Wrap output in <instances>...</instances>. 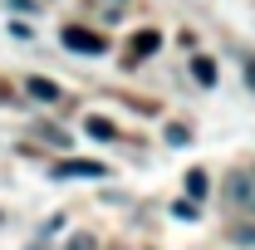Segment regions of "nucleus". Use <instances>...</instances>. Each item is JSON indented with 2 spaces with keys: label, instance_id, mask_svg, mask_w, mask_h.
Returning <instances> with one entry per match:
<instances>
[{
  "label": "nucleus",
  "instance_id": "nucleus-1",
  "mask_svg": "<svg viewBox=\"0 0 255 250\" xmlns=\"http://www.w3.org/2000/svg\"><path fill=\"white\" fill-rule=\"evenodd\" d=\"M64 44H69L74 54H98V49H103V39H98L94 30H84V25H69V30H64Z\"/></svg>",
  "mask_w": 255,
  "mask_h": 250
},
{
  "label": "nucleus",
  "instance_id": "nucleus-2",
  "mask_svg": "<svg viewBox=\"0 0 255 250\" xmlns=\"http://www.w3.org/2000/svg\"><path fill=\"white\" fill-rule=\"evenodd\" d=\"M226 191H231V201H236V206H246V211H255V196H251V182H246L241 172H236V177L226 182Z\"/></svg>",
  "mask_w": 255,
  "mask_h": 250
},
{
  "label": "nucleus",
  "instance_id": "nucleus-3",
  "mask_svg": "<svg viewBox=\"0 0 255 250\" xmlns=\"http://www.w3.org/2000/svg\"><path fill=\"white\" fill-rule=\"evenodd\" d=\"M103 172H108L103 162H64L59 167V177H103Z\"/></svg>",
  "mask_w": 255,
  "mask_h": 250
},
{
  "label": "nucleus",
  "instance_id": "nucleus-4",
  "mask_svg": "<svg viewBox=\"0 0 255 250\" xmlns=\"http://www.w3.org/2000/svg\"><path fill=\"white\" fill-rule=\"evenodd\" d=\"M25 89H30V98H39V103H54V98H59V89H54L49 79H30Z\"/></svg>",
  "mask_w": 255,
  "mask_h": 250
},
{
  "label": "nucleus",
  "instance_id": "nucleus-5",
  "mask_svg": "<svg viewBox=\"0 0 255 250\" xmlns=\"http://www.w3.org/2000/svg\"><path fill=\"white\" fill-rule=\"evenodd\" d=\"M191 74H196V79H201V84H206V89H211V84H216V64L206 59V54H201V59H191Z\"/></svg>",
  "mask_w": 255,
  "mask_h": 250
},
{
  "label": "nucleus",
  "instance_id": "nucleus-6",
  "mask_svg": "<svg viewBox=\"0 0 255 250\" xmlns=\"http://www.w3.org/2000/svg\"><path fill=\"white\" fill-rule=\"evenodd\" d=\"M157 44H162V39H157V30H142L137 39H132V54H152Z\"/></svg>",
  "mask_w": 255,
  "mask_h": 250
},
{
  "label": "nucleus",
  "instance_id": "nucleus-7",
  "mask_svg": "<svg viewBox=\"0 0 255 250\" xmlns=\"http://www.w3.org/2000/svg\"><path fill=\"white\" fill-rule=\"evenodd\" d=\"M187 191H191V196H206V191H211L206 172H187Z\"/></svg>",
  "mask_w": 255,
  "mask_h": 250
},
{
  "label": "nucleus",
  "instance_id": "nucleus-8",
  "mask_svg": "<svg viewBox=\"0 0 255 250\" xmlns=\"http://www.w3.org/2000/svg\"><path fill=\"white\" fill-rule=\"evenodd\" d=\"M89 132H94V137H103V142H108V137H113V123H108V118H89Z\"/></svg>",
  "mask_w": 255,
  "mask_h": 250
},
{
  "label": "nucleus",
  "instance_id": "nucleus-9",
  "mask_svg": "<svg viewBox=\"0 0 255 250\" xmlns=\"http://www.w3.org/2000/svg\"><path fill=\"white\" fill-rule=\"evenodd\" d=\"M64 250H98V241H94V236H74Z\"/></svg>",
  "mask_w": 255,
  "mask_h": 250
},
{
  "label": "nucleus",
  "instance_id": "nucleus-10",
  "mask_svg": "<svg viewBox=\"0 0 255 250\" xmlns=\"http://www.w3.org/2000/svg\"><path fill=\"white\" fill-rule=\"evenodd\" d=\"M236 246H246V250L255 246V226H241V231H236Z\"/></svg>",
  "mask_w": 255,
  "mask_h": 250
},
{
  "label": "nucleus",
  "instance_id": "nucleus-11",
  "mask_svg": "<svg viewBox=\"0 0 255 250\" xmlns=\"http://www.w3.org/2000/svg\"><path fill=\"white\" fill-rule=\"evenodd\" d=\"M246 79H251V84H255V59H246Z\"/></svg>",
  "mask_w": 255,
  "mask_h": 250
}]
</instances>
